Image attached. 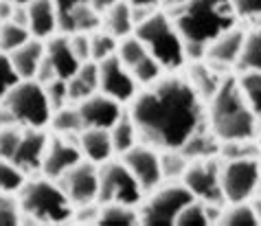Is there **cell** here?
<instances>
[{"mask_svg":"<svg viewBox=\"0 0 261 226\" xmlns=\"http://www.w3.org/2000/svg\"><path fill=\"white\" fill-rule=\"evenodd\" d=\"M44 57H46V44L44 40L38 38H31L20 48L9 53L11 66L18 72L20 79H35V72H38L40 64L44 62Z\"/></svg>","mask_w":261,"mask_h":226,"instance_id":"obj_20","label":"cell"},{"mask_svg":"<svg viewBox=\"0 0 261 226\" xmlns=\"http://www.w3.org/2000/svg\"><path fill=\"white\" fill-rule=\"evenodd\" d=\"M165 72H167V70L161 66V64H158L151 55H147L145 60H141V62L132 68V77L136 79V84H139L141 88H145V86L156 84L158 79L165 75Z\"/></svg>","mask_w":261,"mask_h":226,"instance_id":"obj_38","label":"cell"},{"mask_svg":"<svg viewBox=\"0 0 261 226\" xmlns=\"http://www.w3.org/2000/svg\"><path fill=\"white\" fill-rule=\"evenodd\" d=\"M220 147H222V141L211 132V128H208V123H206L204 128L198 130V132L180 147V152L189 160H198V158L220 156Z\"/></svg>","mask_w":261,"mask_h":226,"instance_id":"obj_25","label":"cell"},{"mask_svg":"<svg viewBox=\"0 0 261 226\" xmlns=\"http://www.w3.org/2000/svg\"><path fill=\"white\" fill-rule=\"evenodd\" d=\"M149 53H147V48H145L143 42L136 38V35H125V38H121L117 42V57L121 60V64L125 68L132 70L136 64H139L141 60H145Z\"/></svg>","mask_w":261,"mask_h":226,"instance_id":"obj_32","label":"cell"},{"mask_svg":"<svg viewBox=\"0 0 261 226\" xmlns=\"http://www.w3.org/2000/svg\"><path fill=\"white\" fill-rule=\"evenodd\" d=\"M134 35L143 42L147 53L167 72H176L180 68H185L187 60H189L185 42L167 11H161V9L151 11L141 24L134 27Z\"/></svg>","mask_w":261,"mask_h":226,"instance_id":"obj_5","label":"cell"},{"mask_svg":"<svg viewBox=\"0 0 261 226\" xmlns=\"http://www.w3.org/2000/svg\"><path fill=\"white\" fill-rule=\"evenodd\" d=\"M110 141H112V149L117 156H123L127 149H132L139 141V132L129 114H123L121 119L110 128Z\"/></svg>","mask_w":261,"mask_h":226,"instance_id":"obj_28","label":"cell"},{"mask_svg":"<svg viewBox=\"0 0 261 226\" xmlns=\"http://www.w3.org/2000/svg\"><path fill=\"white\" fill-rule=\"evenodd\" d=\"M48 125L55 130L57 136H79V132L84 130V121L79 116L77 106H64L53 112Z\"/></svg>","mask_w":261,"mask_h":226,"instance_id":"obj_29","label":"cell"},{"mask_svg":"<svg viewBox=\"0 0 261 226\" xmlns=\"http://www.w3.org/2000/svg\"><path fill=\"white\" fill-rule=\"evenodd\" d=\"M117 38H112L110 33H106L103 29L90 33V60L92 62H101L106 57H110L117 53Z\"/></svg>","mask_w":261,"mask_h":226,"instance_id":"obj_37","label":"cell"},{"mask_svg":"<svg viewBox=\"0 0 261 226\" xmlns=\"http://www.w3.org/2000/svg\"><path fill=\"white\" fill-rule=\"evenodd\" d=\"M178 226H208L211 220H208V213H206V204L202 200H191L187 202L180 213L176 215V222Z\"/></svg>","mask_w":261,"mask_h":226,"instance_id":"obj_36","label":"cell"},{"mask_svg":"<svg viewBox=\"0 0 261 226\" xmlns=\"http://www.w3.org/2000/svg\"><path fill=\"white\" fill-rule=\"evenodd\" d=\"M48 134L44 130L38 128H22V136H20L18 149L13 154L11 163H16L27 176L42 169V160H44L46 147H48Z\"/></svg>","mask_w":261,"mask_h":226,"instance_id":"obj_17","label":"cell"},{"mask_svg":"<svg viewBox=\"0 0 261 226\" xmlns=\"http://www.w3.org/2000/svg\"><path fill=\"white\" fill-rule=\"evenodd\" d=\"M143 195L145 191L123 160L110 158L108 163L99 165V195H97L99 204L117 202V204H127V207H139L143 202Z\"/></svg>","mask_w":261,"mask_h":226,"instance_id":"obj_7","label":"cell"},{"mask_svg":"<svg viewBox=\"0 0 261 226\" xmlns=\"http://www.w3.org/2000/svg\"><path fill=\"white\" fill-rule=\"evenodd\" d=\"M9 3H13V5H29L31 0H9Z\"/></svg>","mask_w":261,"mask_h":226,"instance_id":"obj_52","label":"cell"},{"mask_svg":"<svg viewBox=\"0 0 261 226\" xmlns=\"http://www.w3.org/2000/svg\"><path fill=\"white\" fill-rule=\"evenodd\" d=\"M13 3H9V0H0V22H7V20H11L13 16Z\"/></svg>","mask_w":261,"mask_h":226,"instance_id":"obj_47","label":"cell"},{"mask_svg":"<svg viewBox=\"0 0 261 226\" xmlns=\"http://www.w3.org/2000/svg\"><path fill=\"white\" fill-rule=\"evenodd\" d=\"M239 20H261V0H230Z\"/></svg>","mask_w":261,"mask_h":226,"instance_id":"obj_44","label":"cell"},{"mask_svg":"<svg viewBox=\"0 0 261 226\" xmlns=\"http://www.w3.org/2000/svg\"><path fill=\"white\" fill-rule=\"evenodd\" d=\"M22 220L35 224H64L72 220L75 207L64 193L62 185L53 178H31L18 191Z\"/></svg>","mask_w":261,"mask_h":226,"instance_id":"obj_4","label":"cell"},{"mask_svg":"<svg viewBox=\"0 0 261 226\" xmlns=\"http://www.w3.org/2000/svg\"><path fill=\"white\" fill-rule=\"evenodd\" d=\"M161 167H163V178L165 180H182L187 167H189V158H187L180 149H163L161 152Z\"/></svg>","mask_w":261,"mask_h":226,"instance_id":"obj_34","label":"cell"},{"mask_svg":"<svg viewBox=\"0 0 261 226\" xmlns=\"http://www.w3.org/2000/svg\"><path fill=\"white\" fill-rule=\"evenodd\" d=\"M27 182V173L16 163L0 158V191L3 193H18Z\"/></svg>","mask_w":261,"mask_h":226,"instance_id":"obj_35","label":"cell"},{"mask_svg":"<svg viewBox=\"0 0 261 226\" xmlns=\"http://www.w3.org/2000/svg\"><path fill=\"white\" fill-rule=\"evenodd\" d=\"M261 176L259 156L233 158L222 163V193L224 202H250L257 195Z\"/></svg>","mask_w":261,"mask_h":226,"instance_id":"obj_8","label":"cell"},{"mask_svg":"<svg viewBox=\"0 0 261 226\" xmlns=\"http://www.w3.org/2000/svg\"><path fill=\"white\" fill-rule=\"evenodd\" d=\"M182 185L193 193L195 200H202L206 204H224L220 156L189 160V167L182 176Z\"/></svg>","mask_w":261,"mask_h":226,"instance_id":"obj_10","label":"cell"},{"mask_svg":"<svg viewBox=\"0 0 261 226\" xmlns=\"http://www.w3.org/2000/svg\"><path fill=\"white\" fill-rule=\"evenodd\" d=\"M55 9H57V18H60V31L62 33H68V27H70V18L79 7L88 5V0H53Z\"/></svg>","mask_w":261,"mask_h":226,"instance_id":"obj_43","label":"cell"},{"mask_svg":"<svg viewBox=\"0 0 261 226\" xmlns=\"http://www.w3.org/2000/svg\"><path fill=\"white\" fill-rule=\"evenodd\" d=\"M193 64L189 68H187V79H189V84L195 88V92L200 94L202 99H208L211 94L215 92V88L220 86L222 82V72L220 70H215L211 64H206L204 60H191Z\"/></svg>","mask_w":261,"mask_h":226,"instance_id":"obj_24","label":"cell"},{"mask_svg":"<svg viewBox=\"0 0 261 226\" xmlns=\"http://www.w3.org/2000/svg\"><path fill=\"white\" fill-rule=\"evenodd\" d=\"M125 167L132 171V176L141 185L145 193L154 191L156 187L163 185V167H161V149L151 147L145 143H136L132 149H127L121 156Z\"/></svg>","mask_w":261,"mask_h":226,"instance_id":"obj_12","label":"cell"},{"mask_svg":"<svg viewBox=\"0 0 261 226\" xmlns=\"http://www.w3.org/2000/svg\"><path fill=\"white\" fill-rule=\"evenodd\" d=\"M129 7H136V9H158L163 5V0H123Z\"/></svg>","mask_w":261,"mask_h":226,"instance_id":"obj_46","label":"cell"},{"mask_svg":"<svg viewBox=\"0 0 261 226\" xmlns=\"http://www.w3.org/2000/svg\"><path fill=\"white\" fill-rule=\"evenodd\" d=\"M31 38H33L31 31H29L27 27H22V24H16L13 20L0 22V53L9 55L16 48L22 46L24 42H29Z\"/></svg>","mask_w":261,"mask_h":226,"instance_id":"obj_31","label":"cell"},{"mask_svg":"<svg viewBox=\"0 0 261 226\" xmlns=\"http://www.w3.org/2000/svg\"><path fill=\"white\" fill-rule=\"evenodd\" d=\"M101 29L110 33L112 38H125L134 33V20H132V7L123 0H117L110 9L101 13Z\"/></svg>","mask_w":261,"mask_h":226,"instance_id":"obj_23","label":"cell"},{"mask_svg":"<svg viewBox=\"0 0 261 226\" xmlns=\"http://www.w3.org/2000/svg\"><path fill=\"white\" fill-rule=\"evenodd\" d=\"M20 136H22V128L20 125H5L0 128V158L11 160L18 149Z\"/></svg>","mask_w":261,"mask_h":226,"instance_id":"obj_40","label":"cell"},{"mask_svg":"<svg viewBox=\"0 0 261 226\" xmlns=\"http://www.w3.org/2000/svg\"><path fill=\"white\" fill-rule=\"evenodd\" d=\"M185 3H189V0H163V7H167V9H178V7H182Z\"/></svg>","mask_w":261,"mask_h":226,"instance_id":"obj_49","label":"cell"},{"mask_svg":"<svg viewBox=\"0 0 261 226\" xmlns=\"http://www.w3.org/2000/svg\"><path fill=\"white\" fill-rule=\"evenodd\" d=\"M257 193L261 195V176H259V189H257Z\"/></svg>","mask_w":261,"mask_h":226,"instance_id":"obj_53","label":"cell"},{"mask_svg":"<svg viewBox=\"0 0 261 226\" xmlns=\"http://www.w3.org/2000/svg\"><path fill=\"white\" fill-rule=\"evenodd\" d=\"M237 86L242 90L246 104L261 121V70H246L237 77Z\"/></svg>","mask_w":261,"mask_h":226,"instance_id":"obj_30","label":"cell"},{"mask_svg":"<svg viewBox=\"0 0 261 226\" xmlns=\"http://www.w3.org/2000/svg\"><path fill=\"white\" fill-rule=\"evenodd\" d=\"M79 116L84 121V128H99V130H110L114 123L125 112H123V104L103 92H95L90 97L77 104Z\"/></svg>","mask_w":261,"mask_h":226,"instance_id":"obj_15","label":"cell"},{"mask_svg":"<svg viewBox=\"0 0 261 226\" xmlns=\"http://www.w3.org/2000/svg\"><path fill=\"white\" fill-rule=\"evenodd\" d=\"M244 29L233 27L230 31L222 33L217 40H213L211 44L204 51V60L206 64H211L215 70H220L222 75H228V70L237 66L239 53H242V44H244Z\"/></svg>","mask_w":261,"mask_h":226,"instance_id":"obj_16","label":"cell"},{"mask_svg":"<svg viewBox=\"0 0 261 226\" xmlns=\"http://www.w3.org/2000/svg\"><path fill=\"white\" fill-rule=\"evenodd\" d=\"M68 86V101L70 106H77L79 101H84L86 97L95 94L99 90V66L97 62H82V66L77 68V72L70 79H66Z\"/></svg>","mask_w":261,"mask_h":226,"instance_id":"obj_22","label":"cell"},{"mask_svg":"<svg viewBox=\"0 0 261 226\" xmlns=\"http://www.w3.org/2000/svg\"><path fill=\"white\" fill-rule=\"evenodd\" d=\"M217 224H222V226H255L257 217H255V211H252V204H248V202L228 204V209H222Z\"/></svg>","mask_w":261,"mask_h":226,"instance_id":"obj_33","label":"cell"},{"mask_svg":"<svg viewBox=\"0 0 261 226\" xmlns=\"http://www.w3.org/2000/svg\"><path fill=\"white\" fill-rule=\"evenodd\" d=\"M0 106L9 110L13 123L20 128L44 130L53 116L44 86L35 79H20Z\"/></svg>","mask_w":261,"mask_h":226,"instance_id":"obj_6","label":"cell"},{"mask_svg":"<svg viewBox=\"0 0 261 226\" xmlns=\"http://www.w3.org/2000/svg\"><path fill=\"white\" fill-rule=\"evenodd\" d=\"M68 195L72 207H84V204L97 202L99 195V165L82 158L77 165H72L64 176L57 180Z\"/></svg>","mask_w":261,"mask_h":226,"instance_id":"obj_11","label":"cell"},{"mask_svg":"<svg viewBox=\"0 0 261 226\" xmlns=\"http://www.w3.org/2000/svg\"><path fill=\"white\" fill-rule=\"evenodd\" d=\"M46 90V97H48V104H50V110H60L64 106H70L68 101V86L64 79H53V82H48L44 86Z\"/></svg>","mask_w":261,"mask_h":226,"instance_id":"obj_42","label":"cell"},{"mask_svg":"<svg viewBox=\"0 0 261 226\" xmlns=\"http://www.w3.org/2000/svg\"><path fill=\"white\" fill-rule=\"evenodd\" d=\"M139 141L156 149H180L206 125V101L185 75L165 72L156 84L145 86L129 106Z\"/></svg>","mask_w":261,"mask_h":226,"instance_id":"obj_1","label":"cell"},{"mask_svg":"<svg viewBox=\"0 0 261 226\" xmlns=\"http://www.w3.org/2000/svg\"><path fill=\"white\" fill-rule=\"evenodd\" d=\"M79 149L86 160L95 165H103L114 156L112 141H110V130H99V128H84L79 132Z\"/></svg>","mask_w":261,"mask_h":226,"instance_id":"obj_21","label":"cell"},{"mask_svg":"<svg viewBox=\"0 0 261 226\" xmlns=\"http://www.w3.org/2000/svg\"><path fill=\"white\" fill-rule=\"evenodd\" d=\"M252 211H255V217H257V224H261V195L252 200Z\"/></svg>","mask_w":261,"mask_h":226,"instance_id":"obj_50","label":"cell"},{"mask_svg":"<svg viewBox=\"0 0 261 226\" xmlns=\"http://www.w3.org/2000/svg\"><path fill=\"white\" fill-rule=\"evenodd\" d=\"M237 68L239 72L261 70V24L244 33V44L237 60Z\"/></svg>","mask_w":261,"mask_h":226,"instance_id":"obj_26","label":"cell"},{"mask_svg":"<svg viewBox=\"0 0 261 226\" xmlns=\"http://www.w3.org/2000/svg\"><path fill=\"white\" fill-rule=\"evenodd\" d=\"M191 200H193V193L182 182H176V185L171 182V185H165V187H156L151 191L149 200L143 204L139 213V222L145 226H169L176 222V215L180 213V209Z\"/></svg>","mask_w":261,"mask_h":226,"instance_id":"obj_9","label":"cell"},{"mask_svg":"<svg viewBox=\"0 0 261 226\" xmlns=\"http://www.w3.org/2000/svg\"><path fill=\"white\" fill-rule=\"evenodd\" d=\"M257 147H259V154H261V125L257 130Z\"/></svg>","mask_w":261,"mask_h":226,"instance_id":"obj_51","label":"cell"},{"mask_svg":"<svg viewBox=\"0 0 261 226\" xmlns=\"http://www.w3.org/2000/svg\"><path fill=\"white\" fill-rule=\"evenodd\" d=\"M117 3V0H88V5L92 7L95 11H99V13H103V11H108L110 7Z\"/></svg>","mask_w":261,"mask_h":226,"instance_id":"obj_48","label":"cell"},{"mask_svg":"<svg viewBox=\"0 0 261 226\" xmlns=\"http://www.w3.org/2000/svg\"><path fill=\"white\" fill-rule=\"evenodd\" d=\"M97 66H99V92L121 101V104H132V99L139 94V84L132 77V70L121 64L117 53L97 62Z\"/></svg>","mask_w":261,"mask_h":226,"instance_id":"obj_13","label":"cell"},{"mask_svg":"<svg viewBox=\"0 0 261 226\" xmlns=\"http://www.w3.org/2000/svg\"><path fill=\"white\" fill-rule=\"evenodd\" d=\"M46 60L50 62V66H53L57 79H64V82L70 79L77 72V68L82 66V62H79L77 55L72 53L70 38L66 33L48 38V42H46Z\"/></svg>","mask_w":261,"mask_h":226,"instance_id":"obj_18","label":"cell"},{"mask_svg":"<svg viewBox=\"0 0 261 226\" xmlns=\"http://www.w3.org/2000/svg\"><path fill=\"white\" fill-rule=\"evenodd\" d=\"M18 82H20V77H18V72L13 70V66H11L9 55L0 53V104H3L5 97L11 92V88Z\"/></svg>","mask_w":261,"mask_h":226,"instance_id":"obj_41","label":"cell"},{"mask_svg":"<svg viewBox=\"0 0 261 226\" xmlns=\"http://www.w3.org/2000/svg\"><path fill=\"white\" fill-rule=\"evenodd\" d=\"M29 11V31L38 40L53 38L55 31L60 29V18L53 0H31L27 5Z\"/></svg>","mask_w":261,"mask_h":226,"instance_id":"obj_19","label":"cell"},{"mask_svg":"<svg viewBox=\"0 0 261 226\" xmlns=\"http://www.w3.org/2000/svg\"><path fill=\"white\" fill-rule=\"evenodd\" d=\"M22 222V209L16 193L0 191V226H18Z\"/></svg>","mask_w":261,"mask_h":226,"instance_id":"obj_39","label":"cell"},{"mask_svg":"<svg viewBox=\"0 0 261 226\" xmlns=\"http://www.w3.org/2000/svg\"><path fill=\"white\" fill-rule=\"evenodd\" d=\"M206 123L222 143L252 141L259 130V119L246 104L237 77L224 75L215 92L206 99Z\"/></svg>","mask_w":261,"mask_h":226,"instance_id":"obj_3","label":"cell"},{"mask_svg":"<svg viewBox=\"0 0 261 226\" xmlns=\"http://www.w3.org/2000/svg\"><path fill=\"white\" fill-rule=\"evenodd\" d=\"M169 16L189 60H202L206 46L239 22L230 0H189L178 9H169Z\"/></svg>","mask_w":261,"mask_h":226,"instance_id":"obj_2","label":"cell"},{"mask_svg":"<svg viewBox=\"0 0 261 226\" xmlns=\"http://www.w3.org/2000/svg\"><path fill=\"white\" fill-rule=\"evenodd\" d=\"M82 149H79V136H50L44 160H42V176L60 180L72 165L82 160Z\"/></svg>","mask_w":261,"mask_h":226,"instance_id":"obj_14","label":"cell"},{"mask_svg":"<svg viewBox=\"0 0 261 226\" xmlns=\"http://www.w3.org/2000/svg\"><path fill=\"white\" fill-rule=\"evenodd\" d=\"M70 46L79 62L90 60V33H70Z\"/></svg>","mask_w":261,"mask_h":226,"instance_id":"obj_45","label":"cell"},{"mask_svg":"<svg viewBox=\"0 0 261 226\" xmlns=\"http://www.w3.org/2000/svg\"><path fill=\"white\" fill-rule=\"evenodd\" d=\"M97 224H101V226H132V224H139V211H136V207H127V204H117V202L99 204Z\"/></svg>","mask_w":261,"mask_h":226,"instance_id":"obj_27","label":"cell"}]
</instances>
